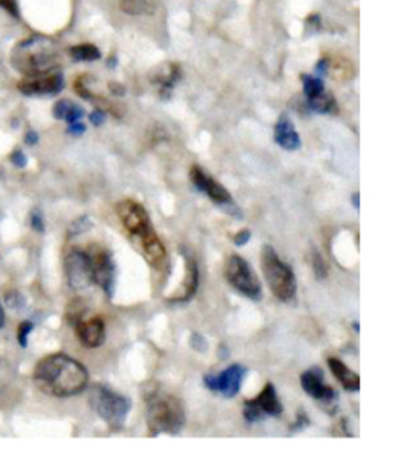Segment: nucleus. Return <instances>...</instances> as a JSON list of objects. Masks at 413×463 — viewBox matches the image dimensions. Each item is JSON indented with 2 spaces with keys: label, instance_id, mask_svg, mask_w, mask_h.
Wrapping results in <instances>:
<instances>
[{
  "label": "nucleus",
  "instance_id": "nucleus-43",
  "mask_svg": "<svg viewBox=\"0 0 413 463\" xmlns=\"http://www.w3.org/2000/svg\"><path fill=\"white\" fill-rule=\"evenodd\" d=\"M115 63H117V58H115V57H110V60H109V67H110V68H113V67H115Z\"/></svg>",
  "mask_w": 413,
  "mask_h": 463
},
{
  "label": "nucleus",
  "instance_id": "nucleus-12",
  "mask_svg": "<svg viewBox=\"0 0 413 463\" xmlns=\"http://www.w3.org/2000/svg\"><path fill=\"white\" fill-rule=\"evenodd\" d=\"M245 373H247V370L241 365H231L216 376L215 374H205L203 383L208 389L221 392L225 397H234L239 392Z\"/></svg>",
  "mask_w": 413,
  "mask_h": 463
},
{
  "label": "nucleus",
  "instance_id": "nucleus-2",
  "mask_svg": "<svg viewBox=\"0 0 413 463\" xmlns=\"http://www.w3.org/2000/svg\"><path fill=\"white\" fill-rule=\"evenodd\" d=\"M10 62L13 68L25 76L44 75L55 71L60 65L58 47L50 38L45 36H32L16 44L12 50Z\"/></svg>",
  "mask_w": 413,
  "mask_h": 463
},
{
  "label": "nucleus",
  "instance_id": "nucleus-14",
  "mask_svg": "<svg viewBox=\"0 0 413 463\" xmlns=\"http://www.w3.org/2000/svg\"><path fill=\"white\" fill-rule=\"evenodd\" d=\"M300 383H302L304 391L320 402H331L336 399V392L328 384H324L323 372L318 367L307 370L300 376Z\"/></svg>",
  "mask_w": 413,
  "mask_h": 463
},
{
  "label": "nucleus",
  "instance_id": "nucleus-16",
  "mask_svg": "<svg viewBox=\"0 0 413 463\" xmlns=\"http://www.w3.org/2000/svg\"><path fill=\"white\" fill-rule=\"evenodd\" d=\"M275 141L286 150H297L300 147V136L287 115H281L275 126Z\"/></svg>",
  "mask_w": 413,
  "mask_h": 463
},
{
  "label": "nucleus",
  "instance_id": "nucleus-31",
  "mask_svg": "<svg viewBox=\"0 0 413 463\" xmlns=\"http://www.w3.org/2000/svg\"><path fill=\"white\" fill-rule=\"evenodd\" d=\"M191 347L194 350H199V352H205L207 350V341H205V337L201 336V335H197V332H192L191 335Z\"/></svg>",
  "mask_w": 413,
  "mask_h": 463
},
{
  "label": "nucleus",
  "instance_id": "nucleus-10",
  "mask_svg": "<svg viewBox=\"0 0 413 463\" xmlns=\"http://www.w3.org/2000/svg\"><path fill=\"white\" fill-rule=\"evenodd\" d=\"M65 271L74 291H85L94 282L91 257L81 251H73L65 258Z\"/></svg>",
  "mask_w": 413,
  "mask_h": 463
},
{
  "label": "nucleus",
  "instance_id": "nucleus-5",
  "mask_svg": "<svg viewBox=\"0 0 413 463\" xmlns=\"http://www.w3.org/2000/svg\"><path fill=\"white\" fill-rule=\"evenodd\" d=\"M262 270L271 293L286 302L295 295L297 282L292 268L278 257L271 245H265L262 252Z\"/></svg>",
  "mask_w": 413,
  "mask_h": 463
},
{
  "label": "nucleus",
  "instance_id": "nucleus-7",
  "mask_svg": "<svg viewBox=\"0 0 413 463\" xmlns=\"http://www.w3.org/2000/svg\"><path fill=\"white\" fill-rule=\"evenodd\" d=\"M225 275L230 284L245 297L254 300L262 299V286L258 278L243 257L231 256L226 262Z\"/></svg>",
  "mask_w": 413,
  "mask_h": 463
},
{
  "label": "nucleus",
  "instance_id": "nucleus-8",
  "mask_svg": "<svg viewBox=\"0 0 413 463\" xmlns=\"http://www.w3.org/2000/svg\"><path fill=\"white\" fill-rule=\"evenodd\" d=\"M191 181L194 186H196V189H199V191L210 197L212 201L218 203L221 208H226L231 215H236L238 218H241V213L238 210V207L234 205L231 194L226 191V188H223L220 183H216L210 174H207L201 166H192L191 168Z\"/></svg>",
  "mask_w": 413,
  "mask_h": 463
},
{
  "label": "nucleus",
  "instance_id": "nucleus-20",
  "mask_svg": "<svg viewBox=\"0 0 413 463\" xmlns=\"http://www.w3.org/2000/svg\"><path fill=\"white\" fill-rule=\"evenodd\" d=\"M120 8L128 15H152L154 13V5L150 0H120Z\"/></svg>",
  "mask_w": 413,
  "mask_h": 463
},
{
  "label": "nucleus",
  "instance_id": "nucleus-3",
  "mask_svg": "<svg viewBox=\"0 0 413 463\" xmlns=\"http://www.w3.org/2000/svg\"><path fill=\"white\" fill-rule=\"evenodd\" d=\"M118 216L122 218L124 228L128 229V233L133 238L137 239L139 245H141V251L148 263L157 265L165 258V247L159 239V236L155 234L154 228H152L150 218H148V213L146 212L141 203L134 201H123L117 205Z\"/></svg>",
  "mask_w": 413,
  "mask_h": 463
},
{
  "label": "nucleus",
  "instance_id": "nucleus-32",
  "mask_svg": "<svg viewBox=\"0 0 413 463\" xmlns=\"http://www.w3.org/2000/svg\"><path fill=\"white\" fill-rule=\"evenodd\" d=\"M31 226L37 231V233H44V218H43V213H41L39 210L32 212Z\"/></svg>",
  "mask_w": 413,
  "mask_h": 463
},
{
  "label": "nucleus",
  "instance_id": "nucleus-41",
  "mask_svg": "<svg viewBox=\"0 0 413 463\" xmlns=\"http://www.w3.org/2000/svg\"><path fill=\"white\" fill-rule=\"evenodd\" d=\"M359 192H357V194H354V196H352V203H354V207L355 208H359L360 207V202H359Z\"/></svg>",
  "mask_w": 413,
  "mask_h": 463
},
{
  "label": "nucleus",
  "instance_id": "nucleus-37",
  "mask_svg": "<svg viewBox=\"0 0 413 463\" xmlns=\"http://www.w3.org/2000/svg\"><path fill=\"white\" fill-rule=\"evenodd\" d=\"M328 67H329V60L328 58H322L317 63V67H315V71H317L318 76H323V75H326Z\"/></svg>",
  "mask_w": 413,
  "mask_h": 463
},
{
  "label": "nucleus",
  "instance_id": "nucleus-18",
  "mask_svg": "<svg viewBox=\"0 0 413 463\" xmlns=\"http://www.w3.org/2000/svg\"><path fill=\"white\" fill-rule=\"evenodd\" d=\"M181 78V69L176 63H161L154 73V81L161 86V89L168 91Z\"/></svg>",
  "mask_w": 413,
  "mask_h": 463
},
{
  "label": "nucleus",
  "instance_id": "nucleus-34",
  "mask_svg": "<svg viewBox=\"0 0 413 463\" xmlns=\"http://www.w3.org/2000/svg\"><path fill=\"white\" fill-rule=\"evenodd\" d=\"M89 120H91V123L94 124V126H100V124L105 122V112H104V110L97 109L89 115Z\"/></svg>",
  "mask_w": 413,
  "mask_h": 463
},
{
  "label": "nucleus",
  "instance_id": "nucleus-26",
  "mask_svg": "<svg viewBox=\"0 0 413 463\" xmlns=\"http://www.w3.org/2000/svg\"><path fill=\"white\" fill-rule=\"evenodd\" d=\"M34 330V325L31 321H23L20 328H18V342H20L21 347L27 346V335Z\"/></svg>",
  "mask_w": 413,
  "mask_h": 463
},
{
  "label": "nucleus",
  "instance_id": "nucleus-30",
  "mask_svg": "<svg viewBox=\"0 0 413 463\" xmlns=\"http://www.w3.org/2000/svg\"><path fill=\"white\" fill-rule=\"evenodd\" d=\"M0 8L10 13L12 16H20V8H18V0H0Z\"/></svg>",
  "mask_w": 413,
  "mask_h": 463
},
{
  "label": "nucleus",
  "instance_id": "nucleus-38",
  "mask_svg": "<svg viewBox=\"0 0 413 463\" xmlns=\"http://www.w3.org/2000/svg\"><path fill=\"white\" fill-rule=\"evenodd\" d=\"M109 89H110L111 94L117 95V97L124 95V87H123L122 84H118V82H110V84H109Z\"/></svg>",
  "mask_w": 413,
  "mask_h": 463
},
{
  "label": "nucleus",
  "instance_id": "nucleus-39",
  "mask_svg": "<svg viewBox=\"0 0 413 463\" xmlns=\"http://www.w3.org/2000/svg\"><path fill=\"white\" fill-rule=\"evenodd\" d=\"M302 425L307 426L309 425V418H307V416H305L304 411H300V414L297 415V423L292 425V426H294V428H292V429H302L304 428Z\"/></svg>",
  "mask_w": 413,
  "mask_h": 463
},
{
  "label": "nucleus",
  "instance_id": "nucleus-19",
  "mask_svg": "<svg viewBox=\"0 0 413 463\" xmlns=\"http://www.w3.org/2000/svg\"><path fill=\"white\" fill-rule=\"evenodd\" d=\"M69 55L74 62H97L102 54L94 44H78L69 49Z\"/></svg>",
  "mask_w": 413,
  "mask_h": 463
},
{
  "label": "nucleus",
  "instance_id": "nucleus-27",
  "mask_svg": "<svg viewBox=\"0 0 413 463\" xmlns=\"http://www.w3.org/2000/svg\"><path fill=\"white\" fill-rule=\"evenodd\" d=\"M313 268H315V275H317L318 280H323L324 276H326V265H324L323 258L320 257L318 252H313Z\"/></svg>",
  "mask_w": 413,
  "mask_h": 463
},
{
  "label": "nucleus",
  "instance_id": "nucleus-24",
  "mask_svg": "<svg viewBox=\"0 0 413 463\" xmlns=\"http://www.w3.org/2000/svg\"><path fill=\"white\" fill-rule=\"evenodd\" d=\"M5 302L8 305V308L15 310V312L21 310L26 305L25 297H23V294L18 293V291H8L5 294Z\"/></svg>",
  "mask_w": 413,
  "mask_h": 463
},
{
  "label": "nucleus",
  "instance_id": "nucleus-25",
  "mask_svg": "<svg viewBox=\"0 0 413 463\" xmlns=\"http://www.w3.org/2000/svg\"><path fill=\"white\" fill-rule=\"evenodd\" d=\"M73 102L71 100H58L54 106V117L57 120H67L69 110L73 109Z\"/></svg>",
  "mask_w": 413,
  "mask_h": 463
},
{
  "label": "nucleus",
  "instance_id": "nucleus-33",
  "mask_svg": "<svg viewBox=\"0 0 413 463\" xmlns=\"http://www.w3.org/2000/svg\"><path fill=\"white\" fill-rule=\"evenodd\" d=\"M10 160H12V163H13V165L18 166V168H25L26 163H27L26 155L23 154L21 150H15V152H13L12 157H10Z\"/></svg>",
  "mask_w": 413,
  "mask_h": 463
},
{
  "label": "nucleus",
  "instance_id": "nucleus-15",
  "mask_svg": "<svg viewBox=\"0 0 413 463\" xmlns=\"http://www.w3.org/2000/svg\"><path fill=\"white\" fill-rule=\"evenodd\" d=\"M76 335L80 337V341L89 349H94V347H99L104 344L105 341V325L102 321V318H92L87 319V321H80L76 323Z\"/></svg>",
  "mask_w": 413,
  "mask_h": 463
},
{
  "label": "nucleus",
  "instance_id": "nucleus-1",
  "mask_svg": "<svg viewBox=\"0 0 413 463\" xmlns=\"http://www.w3.org/2000/svg\"><path fill=\"white\" fill-rule=\"evenodd\" d=\"M34 383L41 391L55 397H71L82 392L89 374L82 365L65 354L47 355L37 363Z\"/></svg>",
  "mask_w": 413,
  "mask_h": 463
},
{
  "label": "nucleus",
  "instance_id": "nucleus-23",
  "mask_svg": "<svg viewBox=\"0 0 413 463\" xmlns=\"http://www.w3.org/2000/svg\"><path fill=\"white\" fill-rule=\"evenodd\" d=\"M300 78H302L304 94L307 95V99H313V97L320 95L324 91V84L320 78H315L310 75H302Z\"/></svg>",
  "mask_w": 413,
  "mask_h": 463
},
{
  "label": "nucleus",
  "instance_id": "nucleus-11",
  "mask_svg": "<svg viewBox=\"0 0 413 463\" xmlns=\"http://www.w3.org/2000/svg\"><path fill=\"white\" fill-rule=\"evenodd\" d=\"M63 75L55 69L44 75L26 76V80L18 84V89L25 95H55L63 89Z\"/></svg>",
  "mask_w": 413,
  "mask_h": 463
},
{
  "label": "nucleus",
  "instance_id": "nucleus-9",
  "mask_svg": "<svg viewBox=\"0 0 413 463\" xmlns=\"http://www.w3.org/2000/svg\"><path fill=\"white\" fill-rule=\"evenodd\" d=\"M281 414L282 405L271 383H268L255 399L244 402V418L249 423H255V421L263 420L265 416H280Z\"/></svg>",
  "mask_w": 413,
  "mask_h": 463
},
{
  "label": "nucleus",
  "instance_id": "nucleus-13",
  "mask_svg": "<svg viewBox=\"0 0 413 463\" xmlns=\"http://www.w3.org/2000/svg\"><path fill=\"white\" fill-rule=\"evenodd\" d=\"M89 257L94 282L104 289L109 299H111L115 291V275H117V268H115V263L111 260V256L107 251H97Z\"/></svg>",
  "mask_w": 413,
  "mask_h": 463
},
{
  "label": "nucleus",
  "instance_id": "nucleus-42",
  "mask_svg": "<svg viewBox=\"0 0 413 463\" xmlns=\"http://www.w3.org/2000/svg\"><path fill=\"white\" fill-rule=\"evenodd\" d=\"M3 321H5V315H3V308L2 305H0V328L3 326Z\"/></svg>",
  "mask_w": 413,
  "mask_h": 463
},
{
  "label": "nucleus",
  "instance_id": "nucleus-28",
  "mask_svg": "<svg viewBox=\"0 0 413 463\" xmlns=\"http://www.w3.org/2000/svg\"><path fill=\"white\" fill-rule=\"evenodd\" d=\"M12 379V373H10V367L7 363H3L0 360V391H3L8 384H10Z\"/></svg>",
  "mask_w": 413,
  "mask_h": 463
},
{
  "label": "nucleus",
  "instance_id": "nucleus-35",
  "mask_svg": "<svg viewBox=\"0 0 413 463\" xmlns=\"http://www.w3.org/2000/svg\"><path fill=\"white\" fill-rule=\"evenodd\" d=\"M250 236H252V233H250L249 229H243V231H239L238 234H236V238H234V244L236 245H244V244H247L249 242V239H250Z\"/></svg>",
  "mask_w": 413,
  "mask_h": 463
},
{
  "label": "nucleus",
  "instance_id": "nucleus-6",
  "mask_svg": "<svg viewBox=\"0 0 413 463\" xmlns=\"http://www.w3.org/2000/svg\"><path fill=\"white\" fill-rule=\"evenodd\" d=\"M91 405L113 431H120L123 428L131 410L129 399L105 386H94L91 392Z\"/></svg>",
  "mask_w": 413,
  "mask_h": 463
},
{
  "label": "nucleus",
  "instance_id": "nucleus-4",
  "mask_svg": "<svg viewBox=\"0 0 413 463\" xmlns=\"http://www.w3.org/2000/svg\"><path fill=\"white\" fill-rule=\"evenodd\" d=\"M147 426L150 436L168 433L178 434L184 426V409L176 397L157 396L148 402Z\"/></svg>",
  "mask_w": 413,
  "mask_h": 463
},
{
  "label": "nucleus",
  "instance_id": "nucleus-40",
  "mask_svg": "<svg viewBox=\"0 0 413 463\" xmlns=\"http://www.w3.org/2000/svg\"><path fill=\"white\" fill-rule=\"evenodd\" d=\"M25 141H26V144L34 146V144H37V141H39V136H37V133H34V131H30V133L26 134Z\"/></svg>",
  "mask_w": 413,
  "mask_h": 463
},
{
  "label": "nucleus",
  "instance_id": "nucleus-36",
  "mask_svg": "<svg viewBox=\"0 0 413 463\" xmlns=\"http://www.w3.org/2000/svg\"><path fill=\"white\" fill-rule=\"evenodd\" d=\"M86 131V126L82 124L81 122H74V123H69L68 126V133L73 134V136H81V134H85Z\"/></svg>",
  "mask_w": 413,
  "mask_h": 463
},
{
  "label": "nucleus",
  "instance_id": "nucleus-22",
  "mask_svg": "<svg viewBox=\"0 0 413 463\" xmlns=\"http://www.w3.org/2000/svg\"><path fill=\"white\" fill-rule=\"evenodd\" d=\"M197 284H199V271H197V263L189 258L188 260V278H186V293L184 297L181 300H189L194 294L197 293Z\"/></svg>",
  "mask_w": 413,
  "mask_h": 463
},
{
  "label": "nucleus",
  "instance_id": "nucleus-21",
  "mask_svg": "<svg viewBox=\"0 0 413 463\" xmlns=\"http://www.w3.org/2000/svg\"><path fill=\"white\" fill-rule=\"evenodd\" d=\"M309 106L317 113H336L337 112V104L334 100L331 94H328L326 91H323L322 94L309 99Z\"/></svg>",
  "mask_w": 413,
  "mask_h": 463
},
{
  "label": "nucleus",
  "instance_id": "nucleus-29",
  "mask_svg": "<svg viewBox=\"0 0 413 463\" xmlns=\"http://www.w3.org/2000/svg\"><path fill=\"white\" fill-rule=\"evenodd\" d=\"M89 228H91V221L87 220V216H82V218H78L73 223V226H71V236L85 233V231L89 229Z\"/></svg>",
  "mask_w": 413,
  "mask_h": 463
},
{
  "label": "nucleus",
  "instance_id": "nucleus-17",
  "mask_svg": "<svg viewBox=\"0 0 413 463\" xmlns=\"http://www.w3.org/2000/svg\"><path fill=\"white\" fill-rule=\"evenodd\" d=\"M329 370H331L334 376L344 386L347 391H359L360 389V378L359 374L352 372L350 368H347L341 360L337 359H329L328 360Z\"/></svg>",
  "mask_w": 413,
  "mask_h": 463
}]
</instances>
